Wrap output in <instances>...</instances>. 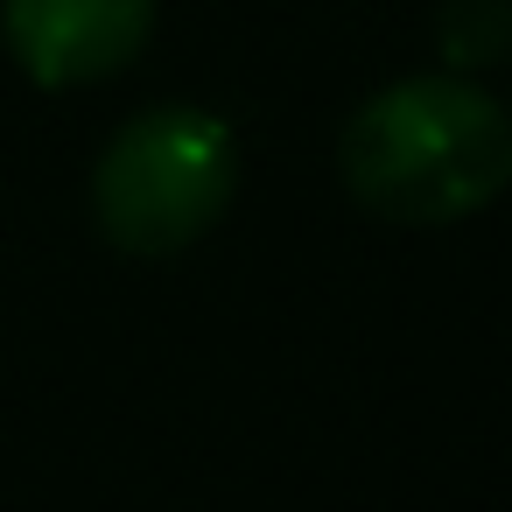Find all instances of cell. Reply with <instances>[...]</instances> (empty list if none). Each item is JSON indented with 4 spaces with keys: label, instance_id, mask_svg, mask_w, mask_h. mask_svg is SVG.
Segmentation results:
<instances>
[{
    "label": "cell",
    "instance_id": "1",
    "mask_svg": "<svg viewBox=\"0 0 512 512\" xmlns=\"http://www.w3.org/2000/svg\"><path fill=\"white\" fill-rule=\"evenodd\" d=\"M344 190L386 225H456L512 183V113L449 71L372 92L337 141Z\"/></svg>",
    "mask_w": 512,
    "mask_h": 512
},
{
    "label": "cell",
    "instance_id": "3",
    "mask_svg": "<svg viewBox=\"0 0 512 512\" xmlns=\"http://www.w3.org/2000/svg\"><path fill=\"white\" fill-rule=\"evenodd\" d=\"M0 29H8L15 64L43 92H71L141 57L155 29V0H8Z\"/></svg>",
    "mask_w": 512,
    "mask_h": 512
},
{
    "label": "cell",
    "instance_id": "4",
    "mask_svg": "<svg viewBox=\"0 0 512 512\" xmlns=\"http://www.w3.org/2000/svg\"><path fill=\"white\" fill-rule=\"evenodd\" d=\"M442 57L456 71H484L512 57V0H449L442 8Z\"/></svg>",
    "mask_w": 512,
    "mask_h": 512
},
{
    "label": "cell",
    "instance_id": "2",
    "mask_svg": "<svg viewBox=\"0 0 512 512\" xmlns=\"http://www.w3.org/2000/svg\"><path fill=\"white\" fill-rule=\"evenodd\" d=\"M239 190V141L204 106H155L127 120L92 169V218L134 260L197 246Z\"/></svg>",
    "mask_w": 512,
    "mask_h": 512
}]
</instances>
